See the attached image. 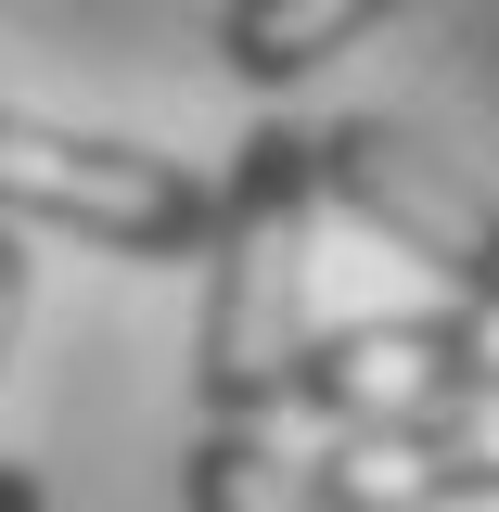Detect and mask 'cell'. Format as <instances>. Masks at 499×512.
I'll list each match as a JSON object with an SVG mask.
<instances>
[{
  "label": "cell",
  "mask_w": 499,
  "mask_h": 512,
  "mask_svg": "<svg viewBox=\"0 0 499 512\" xmlns=\"http://www.w3.org/2000/svg\"><path fill=\"white\" fill-rule=\"evenodd\" d=\"M180 487H192V512H320L308 500V448H282L269 423H192Z\"/></svg>",
  "instance_id": "7"
},
{
  "label": "cell",
  "mask_w": 499,
  "mask_h": 512,
  "mask_svg": "<svg viewBox=\"0 0 499 512\" xmlns=\"http://www.w3.org/2000/svg\"><path fill=\"white\" fill-rule=\"evenodd\" d=\"M320 512H461L499 500V397L487 410H436V423H333L308 448Z\"/></svg>",
  "instance_id": "5"
},
{
  "label": "cell",
  "mask_w": 499,
  "mask_h": 512,
  "mask_svg": "<svg viewBox=\"0 0 499 512\" xmlns=\"http://www.w3.org/2000/svg\"><path fill=\"white\" fill-rule=\"evenodd\" d=\"M308 231H320V167L308 128H244L218 167L205 218V320H192V410L205 423H282L295 410V346H308Z\"/></svg>",
  "instance_id": "1"
},
{
  "label": "cell",
  "mask_w": 499,
  "mask_h": 512,
  "mask_svg": "<svg viewBox=\"0 0 499 512\" xmlns=\"http://www.w3.org/2000/svg\"><path fill=\"white\" fill-rule=\"evenodd\" d=\"M26 282H39V256H26L13 218H0V359H13V333H26Z\"/></svg>",
  "instance_id": "8"
},
{
  "label": "cell",
  "mask_w": 499,
  "mask_h": 512,
  "mask_svg": "<svg viewBox=\"0 0 499 512\" xmlns=\"http://www.w3.org/2000/svg\"><path fill=\"white\" fill-rule=\"evenodd\" d=\"M308 167H320V205H346L372 244L436 269L448 295H499V192L474 167H448L423 128L333 116V128H308Z\"/></svg>",
  "instance_id": "3"
},
{
  "label": "cell",
  "mask_w": 499,
  "mask_h": 512,
  "mask_svg": "<svg viewBox=\"0 0 499 512\" xmlns=\"http://www.w3.org/2000/svg\"><path fill=\"white\" fill-rule=\"evenodd\" d=\"M0 512H39V474L26 461H0Z\"/></svg>",
  "instance_id": "9"
},
{
  "label": "cell",
  "mask_w": 499,
  "mask_h": 512,
  "mask_svg": "<svg viewBox=\"0 0 499 512\" xmlns=\"http://www.w3.org/2000/svg\"><path fill=\"white\" fill-rule=\"evenodd\" d=\"M499 397V295H448L410 320H308L295 346V410L333 423H436Z\"/></svg>",
  "instance_id": "4"
},
{
  "label": "cell",
  "mask_w": 499,
  "mask_h": 512,
  "mask_svg": "<svg viewBox=\"0 0 499 512\" xmlns=\"http://www.w3.org/2000/svg\"><path fill=\"white\" fill-rule=\"evenodd\" d=\"M0 218L26 231H77L103 256H192L218 218V180L180 154H141V141H90V128L13 116L0 103Z\"/></svg>",
  "instance_id": "2"
},
{
  "label": "cell",
  "mask_w": 499,
  "mask_h": 512,
  "mask_svg": "<svg viewBox=\"0 0 499 512\" xmlns=\"http://www.w3.org/2000/svg\"><path fill=\"white\" fill-rule=\"evenodd\" d=\"M384 13H397V0H231V13H218V64H231L244 90H295V77H320L359 26H384Z\"/></svg>",
  "instance_id": "6"
}]
</instances>
